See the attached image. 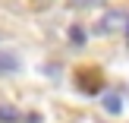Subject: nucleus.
Listing matches in <instances>:
<instances>
[{
  "instance_id": "f257e3e1",
  "label": "nucleus",
  "mask_w": 129,
  "mask_h": 123,
  "mask_svg": "<svg viewBox=\"0 0 129 123\" xmlns=\"http://www.w3.org/2000/svg\"><path fill=\"white\" fill-rule=\"evenodd\" d=\"M16 69H19L16 54H0V73H16Z\"/></svg>"
},
{
  "instance_id": "f03ea898",
  "label": "nucleus",
  "mask_w": 129,
  "mask_h": 123,
  "mask_svg": "<svg viewBox=\"0 0 129 123\" xmlns=\"http://www.w3.org/2000/svg\"><path fill=\"white\" fill-rule=\"evenodd\" d=\"M104 111H107V114H120V111H123V98L110 92V95L104 98Z\"/></svg>"
},
{
  "instance_id": "7ed1b4c3",
  "label": "nucleus",
  "mask_w": 129,
  "mask_h": 123,
  "mask_svg": "<svg viewBox=\"0 0 129 123\" xmlns=\"http://www.w3.org/2000/svg\"><path fill=\"white\" fill-rule=\"evenodd\" d=\"M16 120H19V111H16V107H10V104L0 107V123H16Z\"/></svg>"
},
{
  "instance_id": "20e7f679",
  "label": "nucleus",
  "mask_w": 129,
  "mask_h": 123,
  "mask_svg": "<svg viewBox=\"0 0 129 123\" xmlns=\"http://www.w3.org/2000/svg\"><path fill=\"white\" fill-rule=\"evenodd\" d=\"M117 19H120V13H107V16H104V22H101V32L107 35V29H110V25L117 22Z\"/></svg>"
},
{
  "instance_id": "39448f33",
  "label": "nucleus",
  "mask_w": 129,
  "mask_h": 123,
  "mask_svg": "<svg viewBox=\"0 0 129 123\" xmlns=\"http://www.w3.org/2000/svg\"><path fill=\"white\" fill-rule=\"evenodd\" d=\"M98 3H104V0H73L76 10H82V6H98Z\"/></svg>"
},
{
  "instance_id": "423d86ee",
  "label": "nucleus",
  "mask_w": 129,
  "mask_h": 123,
  "mask_svg": "<svg viewBox=\"0 0 129 123\" xmlns=\"http://www.w3.org/2000/svg\"><path fill=\"white\" fill-rule=\"evenodd\" d=\"M73 41H76V44H85V29L76 25V29H73Z\"/></svg>"
},
{
  "instance_id": "0eeeda50",
  "label": "nucleus",
  "mask_w": 129,
  "mask_h": 123,
  "mask_svg": "<svg viewBox=\"0 0 129 123\" xmlns=\"http://www.w3.org/2000/svg\"><path fill=\"white\" fill-rule=\"evenodd\" d=\"M126 35H129V22H126Z\"/></svg>"
}]
</instances>
